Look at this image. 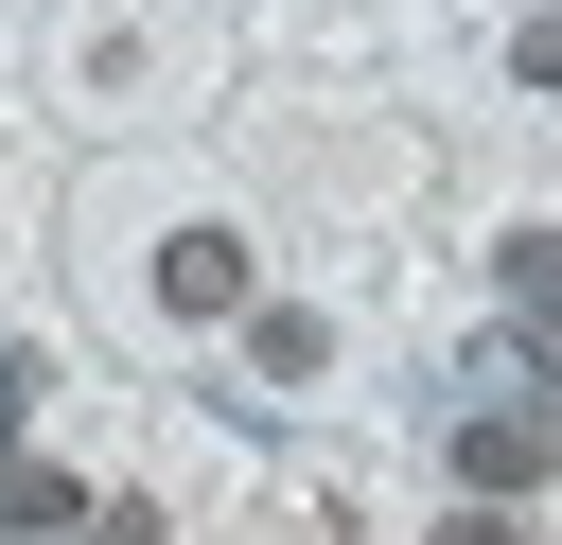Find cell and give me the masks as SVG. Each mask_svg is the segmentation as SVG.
<instances>
[{"label": "cell", "mask_w": 562, "mask_h": 545, "mask_svg": "<svg viewBox=\"0 0 562 545\" xmlns=\"http://www.w3.org/2000/svg\"><path fill=\"white\" fill-rule=\"evenodd\" d=\"M439 545H527V527H509V510H457V527H439Z\"/></svg>", "instance_id": "obj_9"}, {"label": "cell", "mask_w": 562, "mask_h": 545, "mask_svg": "<svg viewBox=\"0 0 562 545\" xmlns=\"http://www.w3.org/2000/svg\"><path fill=\"white\" fill-rule=\"evenodd\" d=\"M70 545H158V510H140V492H88V510H70Z\"/></svg>", "instance_id": "obj_6"}, {"label": "cell", "mask_w": 562, "mask_h": 545, "mask_svg": "<svg viewBox=\"0 0 562 545\" xmlns=\"http://www.w3.org/2000/svg\"><path fill=\"white\" fill-rule=\"evenodd\" d=\"M70 510H88V492H70L53 457H0V527H18V545H70Z\"/></svg>", "instance_id": "obj_5"}, {"label": "cell", "mask_w": 562, "mask_h": 545, "mask_svg": "<svg viewBox=\"0 0 562 545\" xmlns=\"http://www.w3.org/2000/svg\"><path fill=\"white\" fill-rule=\"evenodd\" d=\"M544 457H562V422H544V404H474V422H457V492H474V510L544 492Z\"/></svg>", "instance_id": "obj_1"}, {"label": "cell", "mask_w": 562, "mask_h": 545, "mask_svg": "<svg viewBox=\"0 0 562 545\" xmlns=\"http://www.w3.org/2000/svg\"><path fill=\"white\" fill-rule=\"evenodd\" d=\"M509 70H527V88H562V0H544V18L509 35Z\"/></svg>", "instance_id": "obj_7"}, {"label": "cell", "mask_w": 562, "mask_h": 545, "mask_svg": "<svg viewBox=\"0 0 562 545\" xmlns=\"http://www.w3.org/2000/svg\"><path fill=\"white\" fill-rule=\"evenodd\" d=\"M492 299H509L527 334H562V229H509V246H492Z\"/></svg>", "instance_id": "obj_3"}, {"label": "cell", "mask_w": 562, "mask_h": 545, "mask_svg": "<svg viewBox=\"0 0 562 545\" xmlns=\"http://www.w3.org/2000/svg\"><path fill=\"white\" fill-rule=\"evenodd\" d=\"M18 404H35V352H0V457H18Z\"/></svg>", "instance_id": "obj_8"}, {"label": "cell", "mask_w": 562, "mask_h": 545, "mask_svg": "<svg viewBox=\"0 0 562 545\" xmlns=\"http://www.w3.org/2000/svg\"><path fill=\"white\" fill-rule=\"evenodd\" d=\"M246 352L299 387V369H334V316H316V299H246Z\"/></svg>", "instance_id": "obj_4"}, {"label": "cell", "mask_w": 562, "mask_h": 545, "mask_svg": "<svg viewBox=\"0 0 562 545\" xmlns=\"http://www.w3.org/2000/svg\"><path fill=\"white\" fill-rule=\"evenodd\" d=\"M158 299H176V316H246V246H228V229H176V246H158Z\"/></svg>", "instance_id": "obj_2"}]
</instances>
